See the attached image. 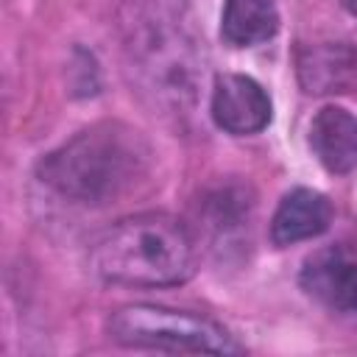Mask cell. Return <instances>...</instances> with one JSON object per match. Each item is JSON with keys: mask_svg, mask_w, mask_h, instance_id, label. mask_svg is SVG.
<instances>
[{"mask_svg": "<svg viewBox=\"0 0 357 357\" xmlns=\"http://www.w3.org/2000/svg\"><path fill=\"white\" fill-rule=\"evenodd\" d=\"M151 148L126 123H95L39 159L36 176L67 201L103 206L145 178Z\"/></svg>", "mask_w": 357, "mask_h": 357, "instance_id": "1", "label": "cell"}, {"mask_svg": "<svg viewBox=\"0 0 357 357\" xmlns=\"http://www.w3.org/2000/svg\"><path fill=\"white\" fill-rule=\"evenodd\" d=\"M92 271L123 287H170L195 271L190 229L165 212H139L112 223L89 254Z\"/></svg>", "mask_w": 357, "mask_h": 357, "instance_id": "2", "label": "cell"}, {"mask_svg": "<svg viewBox=\"0 0 357 357\" xmlns=\"http://www.w3.org/2000/svg\"><path fill=\"white\" fill-rule=\"evenodd\" d=\"M192 31L165 3L145 6L128 22L126 50L142 92L170 114L192 109L201 84V50Z\"/></svg>", "mask_w": 357, "mask_h": 357, "instance_id": "3", "label": "cell"}, {"mask_svg": "<svg viewBox=\"0 0 357 357\" xmlns=\"http://www.w3.org/2000/svg\"><path fill=\"white\" fill-rule=\"evenodd\" d=\"M109 337L131 349L192 351V354H243V346L218 321L162 304H128L112 312Z\"/></svg>", "mask_w": 357, "mask_h": 357, "instance_id": "4", "label": "cell"}, {"mask_svg": "<svg viewBox=\"0 0 357 357\" xmlns=\"http://www.w3.org/2000/svg\"><path fill=\"white\" fill-rule=\"evenodd\" d=\"M301 290L332 312H357V257L346 245L310 254L298 273Z\"/></svg>", "mask_w": 357, "mask_h": 357, "instance_id": "5", "label": "cell"}, {"mask_svg": "<svg viewBox=\"0 0 357 357\" xmlns=\"http://www.w3.org/2000/svg\"><path fill=\"white\" fill-rule=\"evenodd\" d=\"M209 114L218 128L234 137H248L262 131L271 123L273 106L268 92L248 75L240 73H223L215 78Z\"/></svg>", "mask_w": 357, "mask_h": 357, "instance_id": "6", "label": "cell"}, {"mask_svg": "<svg viewBox=\"0 0 357 357\" xmlns=\"http://www.w3.org/2000/svg\"><path fill=\"white\" fill-rule=\"evenodd\" d=\"M329 223H332L329 198L318 190L296 187L279 201V206L271 218V240L279 248L296 245V243L324 234L329 229Z\"/></svg>", "mask_w": 357, "mask_h": 357, "instance_id": "7", "label": "cell"}, {"mask_svg": "<svg viewBox=\"0 0 357 357\" xmlns=\"http://www.w3.org/2000/svg\"><path fill=\"white\" fill-rule=\"evenodd\" d=\"M310 148L335 176L357 173V117L340 106H324L310 123Z\"/></svg>", "mask_w": 357, "mask_h": 357, "instance_id": "8", "label": "cell"}, {"mask_svg": "<svg viewBox=\"0 0 357 357\" xmlns=\"http://www.w3.org/2000/svg\"><path fill=\"white\" fill-rule=\"evenodd\" d=\"M251 206V195L243 184H218L201 201V226L209 231L215 245L229 243L248 229Z\"/></svg>", "mask_w": 357, "mask_h": 357, "instance_id": "9", "label": "cell"}, {"mask_svg": "<svg viewBox=\"0 0 357 357\" xmlns=\"http://www.w3.org/2000/svg\"><path fill=\"white\" fill-rule=\"evenodd\" d=\"M279 28L273 0H226L220 14V36L234 47L268 42Z\"/></svg>", "mask_w": 357, "mask_h": 357, "instance_id": "10", "label": "cell"}, {"mask_svg": "<svg viewBox=\"0 0 357 357\" xmlns=\"http://www.w3.org/2000/svg\"><path fill=\"white\" fill-rule=\"evenodd\" d=\"M340 3H343V6H346V8H349L354 17H357V0H340Z\"/></svg>", "mask_w": 357, "mask_h": 357, "instance_id": "11", "label": "cell"}]
</instances>
